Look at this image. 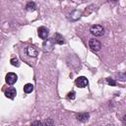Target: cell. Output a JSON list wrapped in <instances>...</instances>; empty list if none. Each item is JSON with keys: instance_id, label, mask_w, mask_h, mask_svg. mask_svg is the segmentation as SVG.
I'll use <instances>...</instances> for the list:
<instances>
[{"instance_id": "cell-9", "label": "cell", "mask_w": 126, "mask_h": 126, "mask_svg": "<svg viewBox=\"0 0 126 126\" xmlns=\"http://www.w3.org/2000/svg\"><path fill=\"white\" fill-rule=\"evenodd\" d=\"M16 94H17V91H16V89H14V88H9V89L5 92L6 97L11 98V99H14V97L16 96Z\"/></svg>"}, {"instance_id": "cell-17", "label": "cell", "mask_w": 126, "mask_h": 126, "mask_svg": "<svg viewBox=\"0 0 126 126\" xmlns=\"http://www.w3.org/2000/svg\"><path fill=\"white\" fill-rule=\"evenodd\" d=\"M54 124V122L50 119V118H48V119H46L45 121H44V125H53Z\"/></svg>"}, {"instance_id": "cell-5", "label": "cell", "mask_w": 126, "mask_h": 126, "mask_svg": "<svg viewBox=\"0 0 126 126\" xmlns=\"http://www.w3.org/2000/svg\"><path fill=\"white\" fill-rule=\"evenodd\" d=\"M48 33H49V31L45 27H40L37 30V34L41 39H44V40L47 39L48 38Z\"/></svg>"}, {"instance_id": "cell-6", "label": "cell", "mask_w": 126, "mask_h": 126, "mask_svg": "<svg viewBox=\"0 0 126 126\" xmlns=\"http://www.w3.org/2000/svg\"><path fill=\"white\" fill-rule=\"evenodd\" d=\"M17 79H18L17 75H16L15 73H12V72L8 73V74L6 75V78H5L6 83L9 84V85H14V84L17 82Z\"/></svg>"}, {"instance_id": "cell-19", "label": "cell", "mask_w": 126, "mask_h": 126, "mask_svg": "<svg viewBox=\"0 0 126 126\" xmlns=\"http://www.w3.org/2000/svg\"><path fill=\"white\" fill-rule=\"evenodd\" d=\"M122 121H123V123H124V124H126V114L122 117Z\"/></svg>"}, {"instance_id": "cell-1", "label": "cell", "mask_w": 126, "mask_h": 126, "mask_svg": "<svg viewBox=\"0 0 126 126\" xmlns=\"http://www.w3.org/2000/svg\"><path fill=\"white\" fill-rule=\"evenodd\" d=\"M90 32L94 36H101L104 34V29L100 25H93L90 29Z\"/></svg>"}, {"instance_id": "cell-12", "label": "cell", "mask_w": 126, "mask_h": 126, "mask_svg": "<svg viewBox=\"0 0 126 126\" xmlns=\"http://www.w3.org/2000/svg\"><path fill=\"white\" fill-rule=\"evenodd\" d=\"M26 9H27V11H29V12H33V11L36 9V5H35L34 2L30 1V2L27 3V5H26Z\"/></svg>"}, {"instance_id": "cell-4", "label": "cell", "mask_w": 126, "mask_h": 126, "mask_svg": "<svg viewBox=\"0 0 126 126\" xmlns=\"http://www.w3.org/2000/svg\"><path fill=\"white\" fill-rule=\"evenodd\" d=\"M75 84H76V86L79 87V88H85V87L88 86L89 81H88V79H87L86 77L81 76V77H78V78L76 79Z\"/></svg>"}, {"instance_id": "cell-10", "label": "cell", "mask_w": 126, "mask_h": 126, "mask_svg": "<svg viewBox=\"0 0 126 126\" xmlns=\"http://www.w3.org/2000/svg\"><path fill=\"white\" fill-rule=\"evenodd\" d=\"M76 118H77V120H79V121H81V122H86V121L89 120L90 114H89V113H86V112H84V113H79V114L76 115Z\"/></svg>"}, {"instance_id": "cell-8", "label": "cell", "mask_w": 126, "mask_h": 126, "mask_svg": "<svg viewBox=\"0 0 126 126\" xmlns=\"http://www.w3.org/2000/svg\"><path fill=\"white\" fill-rule=\"evenodd\" d=\"M52 39H53V41H54V43H56V44H64L65 43V38L63 37V35H61L60 33H58V32H55L54 34H53V36H52Z\"/></svg>"}, {"instance_id": "cell-18", "label": "cell", "mask_w": 126, "mask_h": 126, "mask_svg": "<svg viewBox=\"0 0 126 126\" xmlns=\"http://www.w3.org/2000/svg\"><path fill=\"white\" fill-rule=\"evenodd\" d=\"M44 124V122H41V121H34L32 123V125H42Z\"/></svg>"}, {"instance_id": "cell-15", "label": "cell", "mask_w": 126, "mask_h": 126, "mask_svg": "<svg viewBox=\"0 0 126 126\" xmlns=\"http://www.w3.org/2000/svg\"><path fill=\"white\" fill-rule=\"evenodd\" d=\"M75 94H75V92H73V91H72V92H70V93L67 94V97H68L69 99H74V98H75V96H76Z\"/></svg>"}, {"instance_id": "cell-14", "label": "cell", "mask_w": 126, "mask_h": 126, "mask_svg": "<svg viewBox=\"0 0 126 126\" xmlns=\"http://www.w3.org/2000/svg\"><path fill=\"white\" fill-rule=\"evenodd\" d=\"M11 64L13 65V66H16V67H18V66H20V63H19V60L16 58V57H13L12 59H11Z\"/></svg>"}, {"instance_id": "cell-13", "label": "cell", "mask_w": 126, "mask_h": 126, "mask_svg": "<svg viewBox=\"0 0 126 126\" xmlns=\"http://www.w3.org/2000/svg\"><path fill=\"white\" fill-rule=\"evenodd\" d=\"M33 91V85L32 84H26L24 86V92L26 94H30Z\"/></svg>"}, {"instance_id": "cell-3", "label": "cell", "mask_w": 126, "mask_h": 126, "mask_svg": "<svg viewBox=\"0 0 126 126\" xmlns=\"http://www.w3.org/2000/svg\"><path fill=\"white\" fill-rule=\"evenodd\" d=\"M42 47H43V51L44 52H49L51 50H53V47H54V41L52 38H47L44 40L43 44H42Z\"/></svg>"}, {"instance_id": "cell-11", "label": "cell", "mask_w": 126, "mask_h": 126, "mask_svg": "<svg viewBox=\"0 0 126 126\" xmlns=\"http://www.w3.org/2000/svg\"><path fill=\"white\" fill-rule=\"evenodd\" d=\"M69 16H70V17H69L70 20H72V21H76V20H78V19L80 18V16H81V12L78 11V10H75V11H73Z\"/></svg>"}, {"instance_id": "cell-20", "label": "cell", "mask_w": 126, "mask_h": 126, "mask_svg": "<svg viewBox=\"0 0 126 126\" xmlns=\"http://www.w3.org/2000/svg\"><path fill=\"white\" fill-rule=\"evenodd\" d=\"M113 1H117V0H113Z\"/></svg>"}, {"instance_id": "cell-16", "label": "cell", "mask_w": 126, "mask_h": 126, "mask_svg": "<svg viewBox=\"0 0 126 126\" xmlns=\"http://www.w3.org/2000/svg\"><path fill=\"white\" fill-rule=\"evenodd\" d=\"M106 81H107V83H108L109 85H111V86H115V85H116V82H115L112 78H107Z\"/></svg>"}, {"instance_id": "cell-7", "label": "cell", "mask_w": 126, "mask_h": 126, "mask_svg": "<svg viewBox=\"0 0 126 126\" xmlns=\"http://www.w3.org/2000/svg\"><path fill=\"white\" fill-rule=\"evenodd\" d=\"M26 53H27L29 56H31V57H36L37 54H38V51H37V49L35 48V46L30 45V46H28V47L26 48Z\"/></svg>"}, {"instance_id": "cell-2", "label": "cell", "mask_w": 126, "mask_h": 126, "mask_svg": "<svg viewBox=\"0 0 126 126\" xmlns=\"http://www.w3.org/2000/svg\"><path fill=\"white\" fill-rule=\"evenodd\" d=\"M89 46L93 51H99L101 48V43L94 38H91L89 40Z\"/></svg>"}]
</instances>
